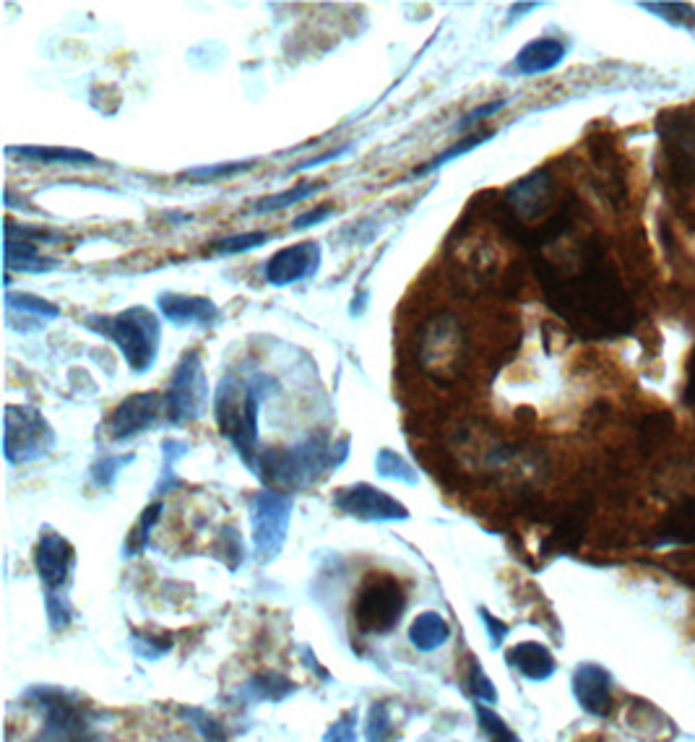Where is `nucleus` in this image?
Returning <instances> with one entry per match:
<instances>
[{
    "mask_svg": "<svg viewBox=\"0 0 695 742\" xmlns=\"http://www.w3.org/2000/svg\"><path fill=\"white\" fill-rule=\"evenodd\" d=\"M279 383L264 373L248 378L225 376L214 393V415L222 436L235 445L242 464L258 471V412L268 393H277Z\"/></svg>",
    "mask_w": 695,
    "mask_h": 742,
    "instance_id": "1",
    "label": "nucleus"
},
{
    "mask_svg": "<svg viewBox=\"0 0 695 742\" xmlns=\"http://www.w3.org/2000/svg\"><path fill=\"white\" fill-rule=\"evenodd\" d=\"M350 456V438L331 441L329 432H313L290 449H268L258 456V475L266 485L281 490H303L320 477L339 469Z\"/></svg>",
    "mask_w": 695,
    "mask_h": 742,
    "instance_id": "2",
    "label": "nucleus"
},
{
    "mask_svg": "<svg viewBox=\"0 0 695 742\" xmlns=\"http://www.w3.org/2000/svg\"><path fill=\"white\" fill-rule=\"evenodd\" d=\"M87 328L115 341L123 360L134 373L152 370L156 352H160L162 326L149 307L134 305L115 315H89Z\"/></svg>",
    "mask_w": 695,
    "mask_h": 742,
    "instance_id": "3",
    "label": "nucleus"
},
{
    "mask_svg": "<svg viewBox=\"0 0 695 742\" xmlns=\"http://www.w3.org/2000/svg\"><path fill=\"white\" fill-rule=\"evenodd\" d=\"M417 360L425 376L441 386H456L467 367V337L462 320L443 311L428 318L419 328Z\"/></svg>",
    "mask_w": 695,
    "mask_h": 742,
    "instance_id": "4",
    "label": "nucleus"
},
{
    "mask_svg": "<svg viewBox=\"0 0 695 742\" xmlns=\"http://www.w3.org/2000/svg\"><path fill=\"white\" fill-rule=\"evenodd\" d=\"M55 445V430L35 406H9L5 410L3 451L9 464H31L48 456Z\"/></svg>",
    "mask_w": 695,
    "mask_h": 742,
    "instance_id": "5",
    "label": "nucleus"
},
{
    "mask_svg": "<svg viewBox=\"0 0 695 742\" xmlns=\"http://www.w3.org/2000/svg\"><path fill=\"white\" fill-rule=\"evenodd\" d=\"M294 501L279 490H261L251 503L253 550L261 563H271L281 553L290 531Z\"/></svg>",
    "mask_w": 695,
    "mask_h": 742,
    "instance_id": "6",
    "label": "nucleus"
},
{
    "mask_svg": "<svg viewBox=\"0 0 695 742\" xmlns=\"http://www.w3.org/2000/svg\"><path fill=\"white\" fill-rule=\"evenodd\" d=\"M208 406V380L203 373V360L199 352L182 354L169 380L165 397V412L173 425H188L203 417Z\"/></svg>",
    "mask_w": 695,
    "mask_h": 742,
    "instance_id": "7",
    "label": "nucleus"
},
{
    "mask_svg": "<svg viewBox=\"0 0 695 742\" xmlns=\"http://www.w3.org/2000/svg\"><path fill=\"white\" fill-rule=\"evenodd\" d=\"M406 609L404 589L391 576H372L359 594L354 617L365 633H389L399 626Z\"/></svg>",
    "mask_w": 695,
    "mask_h": 742,
    "instance_id": "8",
    "label": "nucleus"
},
{
    "mask_svg": "<svg viewBox=\"0 0 695 742\" xmlns=\"http://www.w3.org/2000/svg\"><path fill=\"white\" fill-rule=\"evenodd\" d=\"M333 505L339 511L359 521H406L409 511L396 498H391L386 490L372 488V485H352V488L337 490Z\"/></svg>",
    "mask_w": 695,
    "mask_h": 742,
    "instance_id": "9",
    "label": "nucleus"
},
{
    "mask_svg": "<svg viewBox=\"0 0 695 742\" xmlns=\"http://www.w3.org/2000/svg\"><path fill=\"white\" fill-rule=\"evenodd\" d=\"M35 566L45 589L61 594V589L71 583V574H74L76 566L74 544L65 540L63 535H58V531L45 529L42 535H39L35 550Z\"/></svg>",
    "mask_w": 695,
    "mask_h": 742,
    "instance_id": "10",
    "label": "nucleus"
},
{
    "mask_svg": "<svg viewBox=\"0 0 695 742\" xmlns=\"http://www.w3.org/2000/svg\"><path fill=\"white\" fill-rule=\"evenodd\" d=\"M165 410V397L149 391V393H134L126 402L115 406L113 417H110L108 430L110 438L117 443L130 441V438L141 436V432L152 430Z\"/></svg>",
    "mask_w": 695,
    "mask_h": 742,
    "instance_id": "11",
    "label": "nucleus"
},
{
    "mask_svg": "<svg viewBox=\"0 0 695 742\" xmlns=\"http://www.w3.org/2000/svg\"><path fill=\"white\" fill-rule=\"evenodd\" d=\"M320 268V246L316 240L298 242V246L281 248L266 261V281L274 287L298 285V281L316 277Z\"/></svg>",
    "mask_w": 695,
    "mask_h": 742,
    "instance_id": "12",
    "label": "nucleus"
},
{
    "mask_svg": "<svg viewBox=\"0 0 695 742\" xmlns=\"http://www.w3.org/2000/svg\"><path fill=\"white\" fill-rule=\"evenodd\" d=\"M570 691L583 712L592 717H607L612 712V675L596 662H583L576 667Z\"/></svg>",
    "mask_w": 695,
    "mask_h": 742,
    "instance_id": "13",
    "label": "nucleus"
},
{
    "mask_svg": "<svg viewBox=\"0 0 695 742\" xmlns=\"http://www.w3.org/2000/svg\"><path fill=\"white\" fill-rule=\"evenodd\" d=\"M160 311L169 324L182 328V326H216L219 324L222 313L216 307L214 300L199 298V294H177V292H162L160 298Z\"/></svg>",
    "mask_w": 695,
    "mask_h": 742,
    "instance_id": "14",
    "label": "nucleus"
},
{
    "mask_svg": "<svg viewBox=\"0 0 695 742\" xmlns=\"http://www.w3.org/2000/svg\"><path fill=\"white\" fill-rule=\"evenodd\" d=\"M549 193H553V177L544 169H536L508 190L506 206L516 222H529L547 209Z\"/></svg>",
    "mask_w": 695,
    "mask_h": 742,
    "instance_id": "15",
    "label": "nucleus"
},
{
    "mask_svg": "<svg viewBox=\"0 0 695 742\" xmlns=\"http://www.w3.org/2000/svg\"><path fill=\"white\" fill-rule=\"evenodd\" d=\"M568 48L563 39L557 37H536L529 45H523L516 55V71L523 76H536L547 74L566 61Z\"/></svg>",
    "mask_w": 695,
    "mask_h": 742,
    "instance_id": "16",
    "label": "nucleus"
},
{
    "mask_svg": "<svg viewBox=\"0 0 695 742\" xmlns=\"http://www.w3.org/2000/svg\"><path fill=\"white\" fill-rule=\"evenodd\" d=\"M506 659H508V665H514L516 669H519L523 678L534 680V682L549 680L557 669L555 654L549 652L544 643H536V641H521V643H516V646H510L506 652Z\"/></svg>",
    "mask_w": 695,
    "mask_h": 742,
    "instance_id": "17",
    "label": "nucleus"
},
{
    "mask_svg": "<svg viewBox=\"0 0 695 742\" xmlns=\"http://www.w3.org/2000/svg\"><path fill=\"white\" fill-rule=\"evenodd\" d=\"M298 691V686L281 672H261L245 682V686L238 688L235 699L245 706L255 704H281L285 699Z\"/></svg>",
    "mask_w": 695,
    "mask_h": 742,
    "instance_id": "18",
    "label": "nucleus"
},
{
    "mask_svg": "<svg viewBox=\"0 0 695 742\" xmlns=\"http://www.w3.org/2000/svg\"><path fill=\"white\" fill-rule=\"evenodd\" d=\"M5 268L22 274H48L52 268H58V261L42 255L37 242L16 238V235H5Z\"/></svg>",
    "mask_w": 695,
    "mask_h": 742,
    "instance_id": "19",
    "label": "nucleus"
},
{
    "mask_svg": "<svg viewBox=\"0 0 695 742\" xmlns=\"http://www.w3.org/2000/svg\"><path fill=\"white\" fill-rule=\"evenodd\" d=\"M5 305H9V315H22L18 320H11L13 328H22V326H29V328H39V324H45V320H55L61 318V307L52 305V302L37 298V294H13L9 292L5 294Z\"/></svg>",
    "mask_w": 695,
    "mask_h": 742,
    "instance_id": "20",
    "label": "nucleus"
},
{
    "mask_svg": "<svg viewBox=\"0 0 695 742\" xmlns=\"http://www.w3.org/2000/svg\"><path fill=\"white\" fill-rule=\"evenodd\" d=\"M451 639V626L441 613H422L409 626V641L417 652H435Z\"/></svg>",
    "mask_w": 695,
    "mask_h": 742,
    "instance_id": "21",
    "label": "nucleus"
},
{
    "mask_svg": "<svg viewBox=\"0 0 695 742\" xmlns=\"http://www.w3.org/2000/svg\"><path fill=\"white\" fill-rule=\"evenodd\" d=\"M9 156H22L24 162H39V164H100L94 154L84 149H68V147H9Z\"/></svg>",
    "mask_w": 695,
    "mask_h": 742,
    "instance_id": "22",
    "label": "nucleus"
},
{
    "mask_svg": "<svg viewBox=\"0 0 695 742\" xmlns=\"http://www.w3.org/2000/svg\"><path fill=\"white\" fill-rule=\"evenodd\" d=\"M326 183L318 180H307V183H298V186L290 188V190H281V193H274V196H266V199L255 201L251 206L253 214H268V212H279V209H287V206H294V203L305 201L307 196H316L318 190H324Z\"/></svg>",
    "mask_w": 695,
    "mask_h": 742,
    "instance_id": "23",
    "label": "nucleus"
},
{
    "mask_svg": "<svg viewBox=\"0 0 695 742\" xmlns=\"http://www.w3.org/2000/svg\"><path fill=\"white\" fill-rule=\"evenodd\" d=\"M175 714H177V717H180V719H186L188 725L193 727V730L199 732L201 738L206 740V742H227V730H225V725H222V721L216 719L214 714H208L206 708L180 704V706H175Z\"/></svg>",
    "mask_w": 695,
    "mask_h": 742,
    "instance_id": "24",
    "label": "nucleus"
},
{
    "mask_svg": "<svg viewBox=\"0 0 695 742\" xmlns=\"http://www.w3.org/2000/svg\"><path fill=\"white\" fill-rule=\"evenodd\" d=\"M212 555L216 561H222L229 570H238L245 561V542H242V535L235 527H225L216 537V542L212 544Z\"/></svg>",
    "mask_w": 695,
    "mask_h": 742,
    "instance_id": "25",
    "label": "nucleus"
},
{
    "mask_svg": "<svg viewBox=\"0 0 695 742\" xmlns=\"http://www.w3.org/2000/svg\"><path fill=\"white\" fill-rule=\"evenodd\" d=\"M365 740L367 742H396L399 732L393 727L391 706L386 701H376L367 712V725H365Z\"/></svg>",
    "mask_w": 695,
    "mask_h": 742,
    "instance_id": "26",
    "label": "nucleus"
},
{
    "mask_svg": "<svg viewBox=\"0 0 695 742\" xmlns=\"http://www.w3.org/2000/svg\"><path fill=\"white\" fill-rule=\"evenodd\" d=\"M376 471H378L380 477L396 479V482L412 485V488H415V485L419 482L415 466H412L409 462H406L404 456H399V453H396V451H391V449H380V451H378V456H376Z\"/></svg>",
    "mask_w": 695,
    "mask_h": 742,
    "instance_id": "27",
    "label": "nucleus"
},
{
    "mask_svg": "<svg viewBox=\"0 0 695 742\" xmlns=\"http://www.w3.org/2000/svg\"><path fill=\"white\" fill-rule=\"evenodd\" d=\"M160 514H162V503H152L147 511H143L141 518H139V524H136V527L130 529V535H128V540H126V548H123V550H126L128 557L141 555L143 550L149 548V535H152L154 524L160 521Z\"/></svg>",
    "mask_w": 695,
    "mask_h": 742,
    "instance_id": "28",
    "label": "nucleus"
},
{
    "mask_svg": "<svg viewBox=\"0 0 695 742\" xmlns=\"http://www.w3.org/2000/svg\"><path fill=\"white\" fill-rule=\"evenodd\" d=\"M162 449H165V466H162L160 482H156V488H154L156 495H167V492L182 488V479L175 475V462L180 456H186L188 445L182 441H165L162 443Z\"/></svg>",
    "mask_w": 695,
    "mask_h": 742,
    "instance_id": "29",
    "label": "nucleus"
},
{
    "mask_svg": "<svg viewBox=\"0 0 695 742\" xmlns=\"http://www.w3.org/2000/svg\"><path fill=\"white\" fill-rule=\"evenodd\" d=\"M173 646H175V641L169 639V636L139 633V630H134V633H130V649H134V654L143 662L162 659V656H165L167 652H173Z\"/></svg>",
    "mask_w": 695,
    "mask_h": 742,
    "instance_id": "30",
    "label": "nucleus"
},
{
    "mask_svg": "<svg viewBox=\"0 0 695 742\" xmlns=\"http://www.w3.org/2000/svg\"><path fill=\"white\" fill-rule=\"evenodd\" d=\"M641 9L680 29H695V9L687 3H641Z\"/></svg>",
    "mask_w": 695,
    "mask_h": 742,
    "instance_id": "31",
    "label": "nucleus"
},
{
    "mask_svg": "<svg viewBox=\"0 0 695 742\" xmlns=\"http://www.w3.org/2000/svg\"><path fill=\"white\" fill-rule=\"evenodd\" d=\"M255 162H222V164H206V167H195L188 169L186 177L193 183H216V180H229V177L245 173V169H253Z\"/></svg>",
    "mask_w": 695,
    "mask_h": 742,
    "instance_id": "32",
    "label": "nucleus"
},
{
    "mask_svg": "<svg viewBox=\"0 0 695 742\" xmlns=\"http://www.w3.org/2000/svg\"><path fill=\"white\" fill-rule=\"evenodd\" d=\"M268 240H271V235H268V232H242V235H232V238L216 240L214 246H212V253H216V255H238V253H248V251H253V248L266 246Z\"/></svg>",
    "mask_w": 695,
    "mask_h": 742,
    "instance_id": "33",
    "label": "nucleus"
},
{
    "mask_svg": "<svg viewBox=\"0 0 695 742\" xmlns=\"http://www.w3.org/2000/svg\"><path fill=\"white\" fill-rule=\"evenodd\" d=\"M490 136H493V134H471V136H467V139H458V141L454 143V147H451V149H445L441 156H435V160H432V162L422 164V167L415 169V175H428V173H432V169L443 167V164H448L451 160H456V156L469 154L471 149H477V147H480V143H484V141L490 139Z\"/></svg>",
    "mask_w": 695,
    "mask_h": 742,
    "instance_id": "34",
    "label": "nucleus"
},
{
    "mask_svg": "<svg viewBox=\"0 0 695 742\" xmlns=\"http://www.w3.org/2000/svg\"><path fill=\"white\" fill-rule=\"evenodd\" d=\"M45 609H48L50 630H55V633H63L74 622V609H71V604L63 594L45 592Z\"/></svg>",
    "mask_w": 695,
    "mask_h": 742,
    "instance_id": "35",
    "label": "nucleus"
},
{
    "mask_svg": "<svg viewBox=\"0 0 695 742\" xmlns=\"http://www.w3.org/2000/svg\"><path fill=\"white\" fill-rule=\"evenodd\" d=\"M130 462H134V456H102L100 462L91 466V477H94L97 488H113L121 469Z\"/></svg>",
    "mask_w": 695,
    "mask_h": 742,
    "instance_id": "36",
    "label": "nucleus"
},
{
    "mask_svg": "<svg viewBox=\"0 0 695 742\" xmlns=\"http://www.w3.org/2000/svg\"><path fill=\"white\" fill-rule=\"evenodd\" d=\"M477 719H480V727L488 732V738L493 742H521L514 732L508 730V725L497 717L495 712H490L488 706L477 704Z\"/></svg>",
    "mask_w": 695,
    "mask_h": 742,
    "instance_id": "37",
    "label": "nucleus"
},
{
    "mask_svg": "<svg viewBox=\"0 0 695 742\" xmlns=\"http://www.w3.org/2000/svg\"><path fill=\"white\" fill-rule=\"evenodd\" d=\"M469 693L475 695L477 704H495L497 701L493 680L488 678V672L480 667V662H471L469 665Z\"/></svg>",
    "mask_w": 695,
    "mask_h": 742,
    "instance_id": "38",
    "label": "nucleus"
},
{
    "mask_svg": "<svg viewBox=\"0 0 695 742\" xmlns=\"http://www.w3.org/2000/svg\"><path fill=\"white\" fill-rule=\"evenodd\" d=\"M324 742H357V712H344L326 730Z\"/></svg>",
    "mask_w": 695,
    "mask_h": 742,
    "instance_id": "39",
    "label": "nucleus"
},
{
    "mask_svg": "<svg viewBox=\"0 0 695 742\" xmlns=\"http://www.w3.org/2000/svg\"><path fill=\"white\" fill-rule=\"evenodd\" d=\"M480 617H482L484 628H488V636H490V643H493V649H501V643L506 641L510 628L501 620V617H495L493 613H490L488 607H480Z\"/></svg>",
    "mask_w": 695,
    "mask_h": 742,
    "instance_id": "40",
    "label": "nucleus"
},
{
    "mask_svg": "<svg viewBox=\"0 0 695 742\" xmlns=\"http://www.w3.org/2000/svg\"><path fill=\"white\" fill-rule=\"evenodd\" d=\"M503 108H506V100H495V102H488V104H482V108H477V110H471V113H467V115H464V121L462 123H458V130H467V128H471V126H477V123H480V121H484V117H488V115H493V113H497V110H503Z\"/></svg>",
    "mask_w": 695,
    "mask_h": 742,
    "instance_id": "41",
    "label": "nucleus"
},
{
    "mask_svg": "<svg viewBox=\"0 0 695 742\" xmlns=\"http://www.w3.org/2000/svg\"><path fill=\"white\" fill-rule=\"evenodd\" d=\"M331 214H333V206H318V209H313V212L300 214L298 219H294L292 229H307V227H316V225H320V222H326V219H329Z\"/></svg>",
    "mask_w": 695,
    "mask_h": 742,
    "instance_id": "42",
    "label": "nucleus"
},
{
    "mask_svg": "<svg viewBox=\"0 0 695 742\" xmlns=\"http://www.w3.org/2000/svg\"><path fill=\"white\" fill-rule=\"evenodd\" d=\"M346 151V147L342 149H337V151H331V154H324V156H318V160H313V162H305V164H298L294 169H311V167H318V164H326L329 160H337V156H342Z\"/></svg>",
    "mask_w": 695,
    "mask_h": 742,
    "instance_id": "43",
    "label": "nucleus"
},
{
    "mask_svg": "<svg viewBox=\"0 0 695 742\" xmlns=\"http://www.w3.org/2000/svg\"><path fill=\"white\" fill-rule=\"evenodd\" d=\"M303 656H305V667L316 669V672L320 675V680H331V675H329V672H326V669L318 665V662H316V654H313V652H311V649H307V646H305V649H303Z\"/></svg>",
    "mask_w": 695,
    "mask_h": 742,
    "instance_id": "44",
    "label": "nucleus"
}]
</instances>
